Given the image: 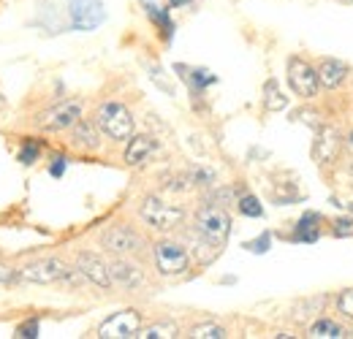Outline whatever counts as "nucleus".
<instances>
[{
	"label": "nucleus",
	"mask_w": 353,
	"mask_h": 339,
	"mask_svg": "<svg viewBox=\"0 0 353 339\" xmlns=\"http://www.w3.org/2000/svg\"><path fill=\"white\" fill-rule=\"evenodd\" d=\"M41 141L39 138H25L22 141V150H19V163L22 166H33L36 161H39V155H41Z\"/></svg>",
	"instance_id": "nucleus-23"
},
{
	"label": "nucleus",
	"mask_w": 353,
	"mask_h": 339,
	"mask_svg": "<svg viewBox=\"0 0 353 339\" xmlns=\"http://www.w3.org/2000/svg\"><path fill=\"white\" fill-rule=\"evenodd\" d=\"M288 85L299 98H315L318 95V71L310 65L305 57L288 60Z\"/></svg>",
	"instance_id": "nucleus-7"
},
{
	"label": "nucleus",
	"mask_w": 353,
	"mask_h": 339,
	"mask_svg": "<svg viewBox=\"0 0 353 339\" xmlns=\"http://www.w3.org/2000/svg\"><path fill=\"white\" fill-rule=\"evenodd\" d=\"M95 123L101 125V130H103L109 138H114V141H125V138L133 136L131 112H128L123 103H117V101H109V103L98 106Z\"/></svg>",
	"instance_id": "nucleus-3"
},
{
	"label": "nucleus",
	"mask_w": 353,
	"mask_h": 339,
	"mask_svg": "<svg viewBox=\"0 0 353 339\" xmlns=\"http://www.w3.org/2000/svg\"><path fill=\"white\" fill-rule=\"evenodd\" d=\"M17 337H25V339H36V337H39V318H33V320H25V323L17 329Z\"/></svg>",
	"instance_id": "nucleus-30"
},
{
	"label": "nucleus",
	"mask_w": 353,
	"mask_h": 339,
	"mask_svg": "<svg viewBox=\"0 0 353 339\" xmlns=\"http://www.w3.org/2000/svg\"><path fill=\"white\" fill-rule=\"evenodd\" d=\"M77 269L88 277L92 285H98V288H112V271H109V266L98 258L95 253H79L77 255Z\"/></svg>",
	"instance_id": "nucleus-11"
},
{
	"label": "nucleus",
	"mask_w": 353,
	"mask_h": 339,
	"mask_svg": "<svg viewBox=\"0 0 353 339\" xmlns=\"http://www.w3.org/2000/svg\"><path fill=\"white\" fill-rule=\"evenodd\" d=\"M152 258H155V269H158L163 277L182 274V271H188V266H190L188 250H185L179 242H172V239H161V242L152 247Z\"/></svg>",
	"instance_id": "nucleus-4"
},
{
	"label": "nucleus",
	"mask_w": 353,
	"mask_h": 339,
	"mask_svg": "<svg viewBox=\"0 0 353 339\" xmlns=\"http://www.w3.org/2000/svg\"><path fill=\"white\" fill-rule=\"evenodd\" d=\"M207 201H212V204H221V207H228L231 201H234V190L231 187H223V190H215Z\"/></svg>",
	"instance_id": "nucleus-32"
},
{
	"label": "nucleus",
	"mask_w": 353,
	"mask_h": 339,
	"mask_svg": "<svg viewBox=\"0 0 353 339\" xmlns=\"http://www.w3.org/2000/svg\"><path fill=\"white\" fill-rule=\"evenodd\" d=\"M65 274H68V266L63 260H57V258H39V260L25 263L17 271V280L39 282V285H52V282L65 280Z\"/></svg>",
	"instance_id": "nucleus-5"
},
{
	"label": "nucleus",
	"mask_w": 353,
	"mask_h": 339,
	"mask_svg": "<svg viewBox=\"0 0 353 339\" xmlns=\"http://www.w3.org/2000/svg\"><path fill=\"white\" fill-rule=\"evenodd\" d=\"M139 217H141L150 228H155V231H161V234H169V231H176V228L185 223V209H182V207H174V204H166V201L158 198V196H147V198L141 201V207H139Z\"/></svg>",
	"instance_id": "nucleus-2"
},
{
	"label": "nucleus",
	"mask_w": 353,
	"mask_h": 339,
	"mask_svg": "<svg viewBox=\"0 0 353 339\" xmlns=\"http://www.w3.org/2000/svg\"><path fill=\"white\" fill-rule=\"evenodd\" d=\"M176 334H179V329H176L174 320H161V323H152V326L139 331L141 339H174Z\"/></svg>",
	"instance_id": "nucleus-21"
},
{
	"label": "nucleus",
	"mask_w": 353,
	"mask_h": 339,
	"mask_svg": "<svg viewBox=\"0 0 353 339\" xmlns=\"http://www.w3.org/2000/svg\"><path fill=\"white\" fill-rule=\"evenodd\" d=\"M264 106L266 112H283L288 106V98L280 92V85L274 79H269L264 85Z\"/></svg>",
	"instance_id": "nucleus-22"
},
{
	"label": "nucleus",
	"mask_w": 353,
	"mask_h": 339,
	"mask_svg": "<svg viewBox=\"0 0 353 339\" xmlns=\"http://www.w3.org/2000/svg\"><path fill=\"white\" fill-rule=\"evenodd\" d=\"M98 123H90V120H79L74 125V144L82 147V150H98L101 147V130Z\"/></svg>",
	"instance_id": "nucleus-18"
},
{
	"label": "nucleus",
	"mask_w": 353,
	"mask_h": 339,
	"mask_svg": "<svg viewBox=\"0 0 353 339\" xmlns=\"http://www.w3.org/2000/svg\"><path fill=\"white\" fill-rule=\"evenodd\" d=\"M332 234H334V236H353V220L351 217H337Z\"/></svg>",
	"instance_id": "nucleus-29"
},
{
	"label": "nucleus",
	"mask_w": 353,
	"mask_h": 339,
	"mask_svg": "<svg viewBox=\"0 0 353 339\" xmlns=\"http://www.w3.org/2000/svg\"><path fill=\"white\" fill-rule=\"evenodd\" d=\"M158 152V141L147 133H139V136H131L128 138V147H125V163L128 166H141L147 163L152 155Z\"/></svg>",
	"instance_id": "nucleus-12"
},
{
	"label": "nucleus",
	"mask_w": 353,
	"mask_h": 339,
	"mask_svg": "<svg viewBox=\"0 0 353 339\" xmlns=\"http://www.w3.org/2000/svg\"><path fill=\"white\" fill-rule=\"evenodd\" d=\"M321 214L318 212H305L299 217V223L294 225V242H318L321 239Z\"/></svg>",
	"instance_id": "nucleus-16"
},
{
	"label": "nucleus",
	"mask_w": 353,
	"mask_h": 339,
	"mask_svg": "<svg viewBox=\"0 0 353 339\" xmlns=\"http://www.w3.org/2000/svg\"><path fill=\"white\" fill-rule=\"evenodd\" d=\"M141 331V315L136 309H123L114 312L112 318H106L98 326V337L101 339H133Z\"/></svg>",
	"instance_id": "nucleus-6"
},
{
	"label": "nucleus",
	"mask_w": 353,
	"mask_h": 339,
	"mask_svg": "<svg viewBox=\"0 0 353 339\" xmlns=\"http://www.w3.org/2000/svg\"><path fill=\"white\" fill-rule=\"evenodd\" d=\"M236 209L245 214V217H264V207H261V201L256 198V196H242L239 201H236Z\"/></svg>",
	"instance_id": "nucleus-25"
},
{
	"label": "nucleus",
	"mask_w": 353,
	"mask_h": 339,
	"mask_svg": "<svg viewBox=\"0 0 353 339\" xmlns=\"http://www.w3.org/2000/svg\"><path fill=\"white\" fill-rule=\"evenodd\" d=\"M174 71H179V76L185 79V85L190 87V92H193V95H201L207 87L218 82V76H215V74H210V71H204V68H185V65H174Z\"/></svg>",
	"instance_id": "nucleus-17"
},
{
	"label": "nucleus",
	"mask_w": 353,
	"mask_h": 339,
	"mask_svg": "<svg viewBox=\"0 0 353 339\" xmlns=\"http://www.w3.org/2000/svg\"><path fill=\"white\" fill-rule=\"evenodd\" d=\"M345 76H348V65L345 63H340L334 57L321 60V65H318V82H321V87L334 90V87H340L345 82Z\"/></svg>",
	"instance_id": "nucleus-15"
},
{
	"label": "nucleus",
	"mask_w": 353,
	"mask_h": 339,
	"mask_svg": "<svg viewBox=\"0 0 353 339\" xmlns=\"http://www.w3.org/2000/svg\"><path fill=\"white\" fill-rule=\"evenodd\" d=\"M144 8H147V14H150V19L158 25V30L163 33V39H166V41H172V36H174V22H172L169 11H166V8H161V6H155L152 0H144Z\"/></svg>",
	"instance_id": "nucleus-20"
},
{
	"label": "nucleus",
	"mask_w": 353,
	"mask_h": 339,
	"mask_svg": "<svg viewBox=\"0 0 353 339\" xmlns=\"http://www.w3.org/2000/svg\"><path fill=\"white\" fill-rule=\"evenodd\" d=\"M65 166H68L65 155H54V158H52V163H49V174H52L54 179H60V176L65 174Z\"/></svg>",
	"instance_id": "nucleus-33"
},
{
	"label": "nucleus",
	"mask_w": 353,
	"mask_h": 339,
	"mask_svg": "<svg viewBox=\"0 0 353 339\" xmlns=\"http://www.w3.org/2000/svg\"><path fill=\"white\" fill-rule=\"evenodd\" d=\"M190 339H225L228 337V331L218 326V323H201V326H196V329H190Z\"/></svg>",
	"instance_id": "nucleus-24"
},
{
	"label": "nucleus",
	"mask_w": 353,
	"mask_h": 339,
	"mask_svg": "<svg viewBox=\"0 0 353 339\" xmlns=\"http://www.w3.org/2000/svg\"><path fill=\"white\" fill-rule=\"evenodd\" d=\"M150 79H152L155 85L161 87V90H163L166 95H174V87H172V85H169V82H166V79H163V71H161V68H155V65H150Z\"/></svg>",
	"instance_id": "nucleus-31"
},
{
	"label": "nucleus",
	"mask_w": 353,
	"mask_h": 339,
	"mask_svg": "<svg viewBox=\"0 0 353 339\" xmlns=\"http://www.w3.org/2000/svg\"><path fill=\"white\" fill-rule=\"evenodd\" d=\"M190 3H193V0H169L172 8H182V6H190Z\"/></svg>",
	"instance_id": "nucleus-35"
},
{
	"label": "nucleus",
	"mask_w": 353,
	"mask_h": 339,
	"mask_svg": "<svg viewBox=\"0 0 353 339\" xmlns=\"http://www.w3.org/2000/svg\"><path fill=\"white\" fill-rule=\"evenodd\" d=\"M337 152H340V133L329 125L321 127V133L315 138V163L329 166L337 161Z\"/></svg>",
	"instance_id": "nucleus-13"
},
{
	"label": "nucleus",
	"mask_w": 353,
	"mask_h": 339,
	"mask_svg": "<svg viewBox=\"0 0 353 339\" xmlns=\"http://www.w3.org/2000/svg\"><path fill=\"white\" fill-rule=\"evenodd\" d=\"M345 207H348V209H351V212H353V204H345Z\"/></svg>",
	"instance_id": "nucleus-36"
},
{
	"label": "nucleus",
	"mask_w": 353,
	"mask_h": 339,
	"mask_svg": "<svg viewBox=\"0 0 353 339\" xmlns=\"http://www.w3.org/2000/svg\"><path fill=\"white\" fill-rule=\"evenodd\" d=\"M269 247H272V234H269V231H264L261 236H256L253 242L245 245V250H250V253H256V255H264Z\"/></svg>",
	"instance_id": "nucleus-27"
},
{
	"label": "nucleus",
	"mask_w": 353,
	"mask_h": 339,
	"mask_svg": "<svg viewBox=\"0 0 353 339\" xmlns=\"http://www.w3.org/2000/svg\"><path fill=\"white\" fill-rule=\"evenodd\" d=\"M14 280H17V271L8 269L6 263H0V282H14Z\"/></svg>",
	"instance_id": "nucleus-34"
},
{
	"label": "nucleus",
	"mask_w": 353,
	"mask_h": 339,
	"mask_svg": "<svg viewBox=\"0 0 353 339\" xmlns=\"http://www.w3.org/2000/svg\"><path fill=\"white\" fill-rule=\"evenodd\" d=\"M193 231L199 236H204L207 242L223 247L228 242V234H231V217L225 212V207L212 204V201H204L196 209V214H193Z\"/></svg>",
	"instance_id": "nucleus-1"
},
{
	"label": "nucleus",
	"mask_w": 353,
	"mask_h": 339,
	"mask_svg": "<svg viewBox=\"0 0 353 339\" xmlns=\"http://www.w3.org/2000/svg\"><path fill=\"white\" fill-rule=\"evenodd\" d=\"M82 120V103L79 101H63L52 109H46L39 114V127L44 130H65L74 127Z\"/></svg>",
	"instance_id": "nucleus-8"
},
{
	"label": "nucleus",
	"mask_w": 353,
	"mask_h": 339,
	"mask_svg": "<svg viewBox=\"0 0 353 339\" xmlns=\"http://www.w3.org/2000/svg\"><path fill=\"white\" fill-rule=\"evenodd\" d=\"M71 3V25L74 30H95L103 19H106V11H103V3L101 0H68Z\"/></svg>",
	"instance_id": "nucleus-10"
},
{
	"label": "nucleus",
	"mask_w": 353,
	"mask_h": 339,
	"mask_svg": "<svg viewBox=\"0 0 353 339\" xmlns=\"http://www.w3.org/2000/svg\"><path fill=\"white\" fill-rule=\"evenodd\" d=\"M337 309H340L345 318H351L353 320V288H348V291L340 294V298H337Z\"/></svg>",
	"instance_id": "nucleus-28"
},
{
	"label": "nucleus",
	"mask_w": 353,
	"mask_h": 339,
	"mask_svg": "<svg viewBox=\"0 0 353 339\" xmlns=\"http://www.w3.org/2000/svg\"><path fill=\"white\" fill-rule=\"evenodd\" d=\"M310 337L312 339H343V337H348V331H345L337 320H332V318H318V320L310 326Z\"/></svg>",
	"instance_id": "nucleus-19"
},
{
	"label": "nucleus",
	"mask_w": 353,
	"mask_h": 339,
	"mask_svg": "<svg viewBox=\"0 0 353 339\" xmlns=\"http://www.w3.org/2000/svg\"><path fill=\"white\" fill-rule=\"evenodd\" d=\"M101 245L114 255H131L141 250V236L133 231L131 225H112L109 231H103L101 236Z\"/></svg>",
	"instance_id": "nucleus-9"
},
{
	"label": "nucleus",
	"mask_w": 353,
	"mask_h": 339,
	"mask_svg": "<svg viewBox=\"0 0 353 339\" xmlns=\"http://www.w3.org/2000/svg\"><path fill=\"white\" fill-rule=\"evenodd\" d=\"M188 179H190V185H199V187H207V185H212V179H215V174L210 169H190L188 171Z\"/></svg>",
	"instance_id": "nucleus-26"
},
{
	"label": "nucleus",
	"mask_w": 353,
	"mask_h": 339,
	"mask_svg": "<svg viewBox=\"0 0 353 339\" xmlns=\"http://www.w3.org/2000/svg\"><path fill=\"white\" fill-rule=\"evenodd\" d=\"M109 271H112V282L123 285L125 291H136V288L144 285V274H141V269L133 266V263H128V260H123V258H117V260L109 266Z\"/></svg>",
	"instance_id": "nucleus-14"
}]
</instances>
